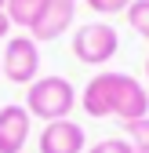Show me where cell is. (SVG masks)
Returning <instances> with one entry per match:
<instances>
[{
	"label": "cell",
	"instance_id": "obj_1",
	"mask_svg": "<svg viewBox=\"0 0 149 153\" xmlns=\"http://www.w3.org/2000/svg\"><path fill=\"white\" fill-rule=\"evenodd\" d=\"M80 106L87 117H117V120H138L149 117V88H142L131 73H117L105 69L95 73L87 80V88L80 91Z\"/></svg>",
	"mask_w": 149,
	"mask_h": 153
},
{
	"label": "cell",
	"instance_id": "obj_2",
	"mask_svg": "<svg viewBox=\"0 0 149 153\" xmlns=\"http://www.w3.org/2000/svg\"><path fill=\"white\" fill-rule=\"evenodd\" d=\"M73 106H77V88L66 76H36L26 88V109L29 117H40L44 124L51 120H66Z\"/></svg>",
	"mask_w": 149,
	"mask_h": 153
},
{
	"label": "cell",
	"instance_id": "obj_3",
	"mask_svg": "<svg viewBox=\"0 0 149 153\" xmlns=\"http://www.w3.org/2000/svg\"><path fill=\"white\" fill-rule=\"evenodd\" d=\"M120 36L109 22H84L77 33H73V55L84 66H105L117 55Z\"/></svg>",
	"mask_w": 149,
	"mask_h": 153
},
{
	"label": "cell",
	"instance_id": "obj_4",
	"mask_svg": "<svg viewBox=\"0 0 149 153\" xmlns=\"http://www.w3.org/2000/svg\"><path fill=\"white\" fill-rule=\"evenodd\" d=\"M40 73V44L33 36H11L4 55H0V76H7L11 84H33Z\"/></svg>",
	"mask_w": 149,
	"mask_h": 153
},
{
	"label": "cell",
	"instance_id": "obj_5",
	"mask_svg": "<svg viewBox=\"0 0 149 153\" xmlns=\"http://www.w3.org/2000/svg\"><path fill=\"white\" fill-rule=\"evenodd\" d=\"M73 18H77V0H44V7L36 11L33 26H29V36L36 44L58 40V36L73 26Z\"/></svg>",
	"mask_w": 149,
	"mask_h": 153
},
{
	"label": "cell",
	"instance_id": "obj_6",
	"mask_svg": "<svg viewBox=\"0 0 149 153\" xmlns=\"http://www.w3.org/2000/svg\"><path fill=\"white\" fill-rule=\"evenodd\" d=\"M36 149L40 153H84L87 149V135L77 120H51L44 124L40 139H36Z\"/></svg>",
	"mask_w": 149,
	"mask_h": 153
},
{
	"label": "cell",
	"instance_id": "obj_7",
	"mask_svg": "<svg viewBox=\"0 0 149 153\" xmlns=\"http://www.w3.org/2000/svg\"><path fill=\"white\" fill-rule=\"evenodd\" d=\"M29 128H33V117L26 106L18 102L0 106V153H22L29 142Z\"/></svg>",
	"mask_w": 149,
	"mask_h": 153
},
{
	"label": "cell",
	"instance_id": "obj_8",
	"mask_svg": "<svg viewBox=\"0 0 149 153\" xmlns=\"http://www.w3.org/2000/svg\"><path fill=\"white\" fill-rule=\"evenodd\" d=\"M40 7H44V0H7V4H4V15H7V22H11V26L29 29Z\"/></svg>",
	"mask_w": 149,
	"mask_h": 153
},
{
	"label": "cell",
	"instance_id": "obj_9",
	"mask_svg": "<svg viewBox=\"0 0 149 153\" xmlns=\"http://www.w3.org/2000/svg\"><path fill=\"white\" fill-rule=\"evenodd\" d=\"M127 131V142H131L135 153H149V117H138V120H127L124 124Z\"/></svg>",
	"mask_w": 149,
	"mask_h": 153
},
{
	"label": "cell",
	"instance_id": "obj_10",
	"mask_svg": "<svg viewBox=\"0 0 149 153\" xmlns=\"http://www.w3.org/2000/svg\"><path fill=\"white\" fill-rule=\"evenodd\" d=\"M124 15H127V26H131L142 40H149V0H135Z\"/></svg>",
	"mask_w": 149,
	"mask_h": 153
},
{
	"label": "cell",
	"instance_id": "obj_11",
	"mask_svg": "<svg viewBox=\"0 0 149 153\" xmlns=\"http://www.w3.org/2000/svg\"><path fill=\"white\" fill-rule=\"evenodd\" d=\"M84 4L95 11V15H120L135 4V0H84Z\"/></svg>",
	"mask_w": 149,
	"mask_h": 153
},
{
	"label": "cell",
	"instance_id": "obj_12",
	"mask_svg": "<svg viewBox=\"0 0 149 153\" xmlns=\"http://www.w3.org/2000/svg\"><path fill=\"white\" fill-rule=\"evenodd\" d=\"M84 153H135V149H131L127 139H102V142H95V146H87Z\"/></svg>",
	"mask_w": 149,
	"mask_h": 153
},
{
	"label": "cell",
	"instance_id": "obj_13",
	"mask_svg": "<svg viewBox=\"0 0 149 153\" xmlns=\"http://www.w3.org/2000/svg\"><path fill=\"white\" fill-rule=\"evenodd\" d=\"M7 29H11V22H7V15H4V7H0V40L7 36Z\"/></svg>",
	"mask_w": 149,
	"mask_h": 153
},
{
	"label": "cell",
	"instance_id": "obj_14",
	"mask_svg": "<svg viewBox=\"0 0 149 153\" xmlns=\"http://www.w3.org/2000/svg\"><path fill=\"white\" fill-rule=\"evenodd\" d=\"M145 80H149V59H145Z\"/></svg>",
	"mask_w": 149,
	"mask_h": 153
},
{
	"label": "cell",
	"instance_id": "obj_15",
	"mask_svg": "<svg viewBox=\"0 0 149 153\" xmlns=\"http://www.w3.org/2000/svg\"><path fill=\"white\" fill-rule=\"evenodd\" d=\"M4 4H7V0H0V7H4Z\"/></svg>",
	"mask_w": 149,
	"mask_h": 153
}]
</instances>
